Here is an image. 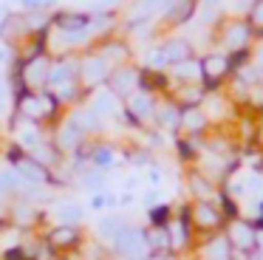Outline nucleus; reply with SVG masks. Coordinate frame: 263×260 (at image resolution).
Instances as JSON below:
<instances>
[{
  "label": "nucleus",
  "mask_w": 263,
  "mask_h": 260,
  "mask_svg": "<svg viewBox=\"0 0 263 260\" xmlns=\"http://www.w3.org/2000/svg\"><path fill=\"white\" fill-rule=\"evenodd\" d=\"M190 190L195 192V198H198V201H210V195H215L212 184H210V181H206L201 173H193V175H190Z\"/></svg>",
  "instance_id": "obj_27"
},
{
  "label": "nucleus",
  "mask_w": 263,
  "mask_h": 260,
  "mask_svg": "<svg viewBox=\"0 0 263 260\" xmlns=\"http://www.w3.org/2000/svg\"><path fill=\"white\" fill-rule=\"evenodd\" d=\"M17 116L29 119L34 124H43V127L51 130L60 119L65 116V107L57 102V96L51 90H29V94L17 96L14 99V110Z\"/></svg>",
  "instance_id": "obj_1"
},
{
  "label": "nucleus",
  "mask_w": 263,
  "mask_h": 260,
  "mask_svg": "<svg viewBox=\"0 0 263 260\" xmlns=\"http://www.w3.org/2000/svg\"><path fill=\"white\" fill-rule=\"evenodd\" d=\"M229 71H232V60L223 57V54H206L204 60H201V79H204L206 85H218Z\"/></svg>",
  "instance_id": "obj_13"
},
{
  "label": "nucleus",
  "mask_w": 263,
  "mask_h": 260,
  "mask_svg": "<svg viewBox=\"0 0 263 260\" xmlns=\"http://www.w3.org/2000/svg\"><path fill=\"white\" fill-rule=\"evenodd\" d=\"M167 88V77L164 71H156V68H142V90L156 94V90Z\"/></svg>",
  "instance_id": "obj_24"
},
{
  "label": "nucleus",
  "mask_w": 263,
  "mask_h": 260,
  "mask_svg": "<svg viewBox=\"0 0 263 260\" xmlns=\"http://www.w3.org/2000/svg\"><path fill=\"white\" fill-rule=\"evenodd\" d=\"M125 226L127 224L119 218V215H105V218L97 224V240H102V243H108V246H110V243L119 237V232L125 229Z\"/></svg>",
  "instance_id": "obj_21"
},
{
  "label": "nucleus",
  "mask_w": 263,
  "mask_h": 260,
  "mask_svg": "<svg viewBox=\"0 0 263 260\" xmlns=\"http://www.w3.org/2000/svg\"><path fill=\"white\" fill-rule=\"evenodd\" d=\"M108 90H114L116 96H119L122 102L127 99V96H133L136 90H142V68H136V65H119V68H114L110 71V79H108V85H105Z\"/></svg>",
  "instance_id": "obj_9"
},
{
  "label": "nucleus",
  "mask_w": 263,
  "mask_h": 260,
  "mask_svg": "<svg viewBox=\"0 0 263 260\" xmlns=\"http://www.w3.org/2000/svg\"><path fill=\"white\" fill-rule=\"evenodd\" d=\"M91 167H97V170H110L116 164V150H114V144H108V141H93V147H91Z\"/></svg>",
  "instance_id": "obj_18"
},
{
  "label": "nucleus",
  "mask_w": 263,
  "mask_h": 260,
  "mask_svg": "<svg viewBox=\"0 0 263 260\" xmlns=\"http://www.w3.org/2000/svg\"><path fill=\"white\" fill-rule=\"evenodd\" d=\"M110 252L116 254L119 260H147L150 246H147V237H144V229H136V226L127 224L125 229L119 232L114 243H110Z\"/></svg>",
  "instance_id": "obj_4"
},
{
  "label": "nucleus",
  "mask_w": 263,
  "mask_h": 260,
  "mask_svg": "<svg viewBox=\"0 0 263 260\" xmlns=\"http://www.w3.org/2000/svg\"><path fill=\"white\" fill-rule=\"evenodd\" d=\"M173 77L181 79L184 85L195 82V79H201V62H195V60L178 62V65H173Z\"/></svg>",
  "instance_id": "obj_25"
},
{
  "label": "nucleus",
  "mask_w": 263,
  "mask_h": 260,
  "mask_svg": "<svg viewBox=\"0 0 263 260\" xmlns=\"http://www.w3.org/2000/svg\"><path fill=\"white\" fill-rule=\"evenodd\" d=\"M91 207H93V209L114 207V198H110V195H105V192H93V198H91Z\"/></svg>",
  "instance_id": "obj_32"
},
{
  "label": "nucleus",
  "mask_w": 263,
  "mask_h": 260,
  "mask_svg": "<svg viewBox=\"0 0 263 260\" xmlns=\"http://www.w3.org/2000/svg\"><path fill=\"white\" fill-rule=\"evenodd\" d=\"M88 105H91L102 119H116V116H122V110H125V102H122L114 90H108V88H97V90H93V94L88 96Z\"/></svg>",
  "instance_id": "obj_12"
},
{
  "label": "nucleus",
  "mask_w": 263,
  "mask_h": 260,
  "mask_svg": "<svg viewBox=\"0 0 263 260\" xmlns=\"http://www.w3.org/2000/svg\"><path fill=\"white\" fill-rule=\"evenodd\" d=\"M190 224H193V229L215 232L218 226L223 224V212L212 201H195L193 207H190Z\"/></svg>",
  "instance_id": "obj_10"
},
{
  "label": "nucleus",
  "mask_w": 263,
  "mask_h": 260,
  "mask_svg": "<svg viewBox=\"0 0 263 260\" xmlns=\"http://www.w3.org/2000/svg\"><path fill=\"white\" fill-rule=\"evenodd\" d=\"M20 11H57V0H17Z\"/></svg>",
  "instance_id": "obj_31"
},
{
  "label": "nucleus",
  "mask_w": 263,
  "mask_h": 260,
  "mask_svg": "<svg viewBox=\"0 0 263 260\" xmlns=\"http://www.w3.org/2000/svg\"><path fill=\"white\" fill-rule=\"evenodd\" d=\"M156 124H161V127H178V122H181V107L176 105V102H164V105H156Z\"/></svg>",
  "instance_id": "obj_23"
},
{
  "label": "nucleus",
  "mask_w": 263,
  "mask_h": 260,
  "mask_svg": "<svg viewBox=\"0 0 263 260\" xmlns=\"http://www.w3.org/2000/svg\"><path fill=\"white\" fill-rule=\"evenodd\" d=\"M127 124H133V127H142L144 122H153L156 119V99L153 94H147V90H136L133 96H127L125 99V110H122V116Z\"/></svg>",
  "instance_id": "obj_7"
},
{
  "label": "nucleus",
  "mask_w": 263,
  "mask_h": 260,
  "mask_svg": "<svg viewBox=\"0 0 263 260\" xmlns=\"http://www.w3.org/2000/svg\"><path fill=\"white\" fill-rule=\"evenodd\" d=\"M9 167H14L20 173V178L29 181V184H37V187H51V190H57V173H54L51 167H46V164H40L31 153H20L17 158H14Z\"/></svg>",
  "instance_id": "obj_5"
},
{
  "label": "nucleus",
  "mask_w": 263,
  "mask_h": 260,
  "mask_svg": "<svg viewBox=\"0 0 263 260\" xmlns=\"http://www.w3.org/2000/svg\"><path fill=\"white\" fill-rule=\"evenodd\" d=\"M195 9H198V3H195V0H176V3L167 9L164 20L170 23V26H184V23L195 14Z\"/></svg>",
  "instance_id": "obj_22"
},
{
  "label": "nucleus",
  "mask_w": 263,
  "mask_h": 260,
  "mask_svg": "<svg viewBox=\"0 0 263 260\" xmlns=\"http://www.w3.org/2000/svg\"><path fill=\"white\" fill-rule=\"evenodd\" d=\"M227 240H229V246H232V254H240V257H249V254L257 249L260 237H257V226H255V224L235 218L232 224L227 226Z\"/></svg>",
  "instance_id": "obj_6"
},
{
  "label": "nucleus",
  "mask_w": 263,
  "mask_h": 260,
  "mask_svg": "<svg viewBox=\"0 0 263 260\" xmlns=\"http://www.w3.org/2000/svg\"><path fill=\"white\" fill-rule=\"evenodd\" d=\"M249 102L252 107H263V85H252L249 88Z\"/></svg>",
  "instance_id": "obj_33"
},
{
  "label": "nucleus",
  "mask_w": 263,
  "mask_h": 260,
  "mask_svg": "<svg viewBox=\"0 0 263 260\" xmlns=\"http://www.w3.org/2000/svg\"><path fill=\"white\" fill-rule=\"evenodd\" d=\"M144 237H147V246H150V252H153V254L173 252L170 229H167V226H147V229H144Z\"/></svg>",
  "instance_id": "obj_19"
},
{
  "label": "nucleus",
  "mask_w": 263,
  "mask_h": 260,
  "mask_svg": "<svg viewBox=\"0 0 263 260\" xmlns=\"http://www.w3.org/2000/svg\"><path fill=\"white\" fill-rule=\"evenodd\" d=\"M147 218H150V226H167L173 220V215H170V207L161 203V207H150Z\"/></svg>",
  "instance_id": "obj_30"
},
{
  "label": "nucleus",
  "mask_w": 263,
  "mask_h": 260,
  "mask_svg": "<svg viewBox=\"0 0 263 260\" xmlns=\"http://www.w3.org/2000/svg\"><path fill=\"white\" fill-rule=\"evenodd\" d=\"M246 260H263V257H246Z\"/></svg>",
  "instance_id": "obj_37"
},
{
  "label": "nucleus",
  "mask_w": 263,
  "mask_h": 260,
  "mask_svg": "<svg viewBox=\"0 0 263 260\" xmlns=\"http://www.w3.org/2000/svg\"><path fill=\"white\" fill-rule=\"evenodd\" d=\"M178 127H181L187 136L204 133V127H206L204 110H201V107H181V122H178Z\"/></svg>",
  "instance_id": "obj_20"
},
{
  "label": "nucleus",
  "mask_w": 263,
  "mask_h": 260,
  "mask_svg": "<svg viewBox=\"0 0 263 260\" xmlns=\"http://www.w3.org/2000/svg\"><path fill=\"white\" fill-rule=\"evenodd\" d=\"M201 99H204V90L193 88V85H184L181 94H178V99H176V105L178 107H198Z\"/></svg>",
  "instance_id": "obj_28"
},
{
  "label": "nucleus",
  "mask_w": 263,
  "mask_h": 260,
  "mask_svg": "<svg viewBox=\"0 0 263 260\" xmlns=\"http://www.w3.org/2000/svg\"><path fill=\"white\" fill-rule=\"evenodd\" d=\"M249 28L252 34H257V37H263V0H255L249 9Z\"/></svg>",
  "instance_id": "obj_29"
},
{
  "label": "nucleus",
  "mask_w": 263,
  "mask_h": 260,
  "mask_svg": "<svg viewBox=\"0 0 263 260\" xmlns=\"http://www.w3.org/2000/svg\"><path fill=\"white\" fill-rule=\"evenodd\" d=\"M93 48H97L99 54H102L105 60H108L110 65H114V68L127 65V62H130V45H127L125 40L105 37V40H99V43H93Z\"/></svg>",
  "instance_id": "obj_14"
},
{
  "label": "nucleus",
  "mask_w": 263,
  "mask_h": 260,
  "mask_svg": "<svg viewBox=\"0 0 263 260\" xmlns=\"http://www.w3.org/2000/svg\"><path fill=\"white\" fill-rule=\"evenodd\" d=\"M249 37H252L249 23H229L227 31H223V45H227L232 54H238V51H246Z\"/></svg>",
  "instance_id": "obj_17"
},
{
  "label": "nucleus",
  "mask_w": 263,
  "mask_h": 260,
  "mask_svg": "<svg viewBox=\"0 0 263 260\" xmlns=\"http://www.w3.org/2000/svg\"><path fill=\"white\" fill-rule=\"evenodd\" d=\"M260 224H263V203H260Z\"/></svg>",
  "instance_id": "obj_36"
},
{
  "label": "nucleus",
  "mask_w": 263,
  "mask_h": 260,
  "mask_svg": "<svg viewBox=\"0 0 263 260\" xmlns=\"http://www.w3.org/2000/svg\"><path fill=\"white\" fill-rule=\"evenodd\" d=\"M82 218H85V209L74 201H57L48 209V224H77V226H82Z\"/></svg>",
  "instance_id": "obj_15"
},
{
  "label": "nucleus",
  "mask_w": 263,
  "mask_h": 260,
  "mask_svg": "<svg viewBox=\"0 0 263 260\" xmlns=\"http://www.w3.org/2000/svg\"><path fill=\"white\" fill-rule=\"evenodd\" d=\"M48 133H51L54 144H57L60 150L65 153V156H74V153L80 150V144L88 139V136L82 133V127H80V124H77L74 119L68 116V113H65V116L60 119V122L54 124L51 130H48Z\"/></svg>",
  "instance_id": "obj_8"
},
{
  "label": "nucleus",
  "mask_w": 263,
  "mask_h": 260,
  "mask_svg": "<svg viewBox=\"0 0 263 260\" xmlns=\"http://www.w3.org/2000/svg\"><path fill=\"white\" fill-rule=\"evenodd\" d=\"M161 48V54H164V60H167V65H178V62H187V60H193V43H187V40H181V37H173V40H164V43L159 45Z\"/></svg>",
  "instance_id": "obj_16"
},
{
  "label": "nucleus",
  "mask_w": 263,
  "mask_h": 260,
  "mask_svg": "<svg viewBox=\"0 0 263 260\" xmlns=\"http://www.w3.org/2000/svg\"><path fill=\"white\" fill-rule=\"evenodd\" d=\"M12 110H14V94H12V85H9V77H6V73H0V119L6 122Z\"/></svg>",
  "instance_id": "obj_26"
},
{
  "label": "nucleus",
  "mask_w": 263,
  "mask_h": 260,
  "mask_svg": "<svg viewBox=\"0 0 263 260\" xmlns=\"http://www.w3.org/2000/svg\"><path fill=\"white\" fill-rule=\"evenodd\" d=\"M51 26L63 34H74V31H85L91 26V11H80V9H57L51 14Z\"/></svg>",
  "instance_id": "obj_11"
},
{
  "label": "nucleus",
  "mask_w": 263,
  "mask_h": 260,
  "mask_svg": "<svg viewBox=\"0 0 263 260\" xmlns=\"http://www.w3.org/2000/svg\"><path fill=\"white\" fill-rule=\"evenodd\" d=\"M110 71H114V65L97 48H88L80 54V82L88 94H93L97 88H105L110 79Z\"/></svg>",
  "instance_id": "obj_3"
},
{
  "label": "nucleus",
  "mask_w": 263,
  "mask_h": 260,
  "mask_svg": "<svg viewBox=\"0 0 263 260\" xmlns=\"http://www.w3.org/2000/svg\"><path fill=\"white\" fill-rule=\"evenodd\" d=\"M147 260H176V254H173V252H167V254H150Z\"/></svg>",
  "instance_id": "obj_34"
},
{
  "label": "nucleus",
  "mask_w": 263,
  "mask_h": 260,
  "mask_svg": "<svg viewBox=\"0 0 263 260\" xmlns=\"http://www.w3.org/2000/svg\"><path fill=\"white\" fill-rule=\"evenodd\" d=\"M257 71H260V73H263V48H260V51H257Z\"/></svg>",
  "instance_id": "obj_35"
},
{
  "label": "nucleus",
  "mask_w": 263,
  "mask_h": 260,
  "mask_svg": "<svg viewBox=\"0 0 263 260\" xmlns=\"http://www.w3.org/2000/svg\"><path fill=\"white\" fill-rule=\"evenodd\" d=\"M40 235L57 254H74V252H80L88 240L82 226H77V224H48Z\"/></svg>",
  "instance_id": "obj_2"
}]
</instances>
